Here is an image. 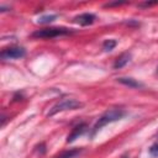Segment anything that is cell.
<instances>
[{
  "label": "cell",
  "instance_id": "cell-7",
  "mask_svg": "<svg viewBox=\"0 0 158 158\" xmlns=\"http://www.w3.org/2000/svg\"><path fill=\"white\" fill-rule=\"evenodd\" d=\"M130 60H131V53H130V52H125V53L120 54V56L116 58V60H115V63H114V68H115V69L122 68V67H125Z\"/></svg>",
  "mask_w": 158,
  "mask_h": 158
},
{
  "label": "cell",
  "instance_id": "cell-13",
  "mask_svg": "<svg viewBox=\"0 0 158 158\" xmlns=\"http://www.w3.org/2000/svg\"><path fill=\"white\" fill-rule=\"evenodd\" d=\"M157 73H158V68H157Z\"/></svg>",
  "mask_w": 158,
  "mask_h": 158
},
{
  "label": "cell",
  "instance_id": "cell-9",
  "mask_svg": "<svg viewBox=\"0 0 158 158\" xmlns=\"http://www.w3.org/2000/svg\"><path fill=\"white\" fill-rule=\"evenodd\" d=\"M80 152H81V149H79V148H70V149H68V151H64V152L59 153V154H58L57 157H54V158H74V157L78 156Z\"/></svg>",
  "mask_w": 158,
  "mask_h": 158
},
{
  "label": "cell",
  "instance_id": "cell-10",
  "mask_svg": "<svg viewBox=\"0 0 158 158\" xmlns=\"http://www.w3.org/2000/svg\"><path fill=\"white\" fill-rule=\"evenodd\" d=\"M116 44H117V42L115 41V40H106L104 43H102V49L104 51H112L115 47H116Z\"/></svg>",
  "mask_w": 158,
  "mask_h": 158
},
{
  "label": "cell",
  "instance_id": "cell-8",
  "mask_svg": "<svg viewBox=\"0 0 158 158\" xmlns=\"http://www.w3.org/2000/svg\"><path fill=\"white\" fill-rule=\"evenodd\" d=\"M117 81H120V83H122V84H125V85H127L130 88H141L142 86V84L139 81H137L136 79H133V78H123V77H121V78H117Z\"/></svg>",
  "mask_w": 158,
  "mask_h": 158
},
{
  "label": "cell",
  "instance_id": "cell-4",
  "mask_svg": "<svg viewBox=\"0 0 158 158\" xmlns=\"http://www.w3.org/2000/svg\"><path fill=\"white\" fill-rule=\"evenodd\" d=\"M26 54V51L23 47L20 46H11L7 48H4L0 53V58L1 59H19L22 58Z\"/></svg>",
  "mask_w": 158,
  "mask_h": 158
},
{
  "label": "cell",
  "instance_id": "cell-2",
  "mask_svg": "<svg viewBox=\"0 0 158 158\" xmlns=\"http://www.w3.org/2000/svg\"><path fill=\"white\" fill-rule=\"evenodd\" d=\"M81 106H83V102H80L79 100H77L74 98H63L52 106V109L48 112V116H53V115L65 111V110H75Z\"/></svg>",
  "mask_w": 158,
  "mask_h": 158
},
{
  "label": "cell",
  "instance_id": "cell-1",
  "mask_svg": "<svg viewBox=\"0 0 158 158\" xmlns=\"http://www.w3.org/2000/svg\"><path fill=\"white\" fill-rule=\"evenodd\" d=\"M126 115V111L123 109H120V107H111L109 110H106L99 118L98 121L95 122V125L93 126V130H91V136H94L99 130H101L104 126L111 123V122H115L120 118H122L123 116Z\"/></svg>",
  "mask_w": 158,
  "mask_h": 158
},
{
  "label": "cell",
  "instance_id": "cell-6",
  "mask_svg": "<svg viewBox=\"0 0 158 158\" xmlns=\"http://www.w3.org/2000/svg\"><path fill=\"white\" fill-rule=\"evenodd\" d=\"M86 128H88V126H86V123L85 122H81V123H78L77 126H74V128L72 130V132L68 135V138H67V142L69 143V142H73V141H75L79 136H81L85 131H86Z\"/></svg>",
  "mask_w": 158,
  "mask_h": 158
},
{
  "label": "cell",
  "instance_id": "cell-11",
  "mask_svg": "<svg viewBox=\"0 0 158 158\" xmlns=\"http://www.w3.org/2000/svg\"><path fill=\"white\" fill-rule=\"evenodd\" d=\"M56 19V15H46V16H42L38 19V22L40 23H48L51 21H53Z\"/></svg>",
  "mask_w": 158,
  "mask_h": 158
},
{
  "label": "cell",
  "instance_id": "cell-12",
  "mask_svg": "<svg viewBox=\"0 0 158 158\" xmlns=\"http://www.w3.org/2000/svg\"><path fill=\"white\" fill-rule=\"evenodd\" d=\"M149 154H151L152 157L158 158V143H154V144H152V146L149 147Z\"/></svg>",
  "mask_w": 158,
  "mask_h": 158
},
{
  "label": "cell",
  "instance_id": "cell-3",
  "mask_svg": "<svg viewBox=\"0 0 158 158\" xmlns=\"http://www.w3.org/2000/svg\"><path fill=\"white\" fill-rule=\"evenodd\" d=\"M73 31L70 28L65 27H44L41 30H37L32 33V37L35 38H56L59 36L70 35Z\"/></svg>",
  "mask_w": 158,
  "mask_h": 158
},
{
  "label": "cell",
  "instance_id": "cell-5",
  "mask_svg": "<svg viewBox=\"0 0 158 158\" xmlns=\"http://www.w3.org/2000/svg\"><path fill=\"white\" fill-rule=\"evenodd\" d=\"M95 20H96V16L94 14H90V12H84V14H80V15H78V16L74 17V22L79 23L80 26L91 25Z\"/></svg>",
  "mask_w": 158,
  "mask_h": 158
}]
</instances>
